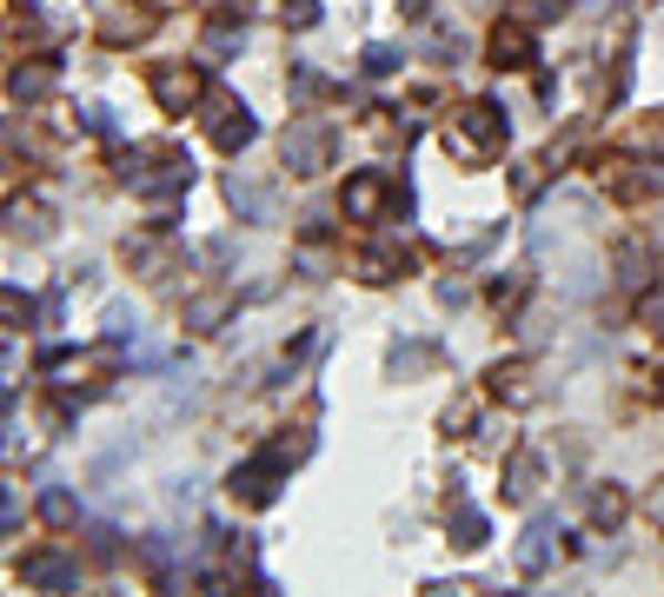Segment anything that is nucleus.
<instances>
[{"mask_svg": "<svg viewBox=\"0 0 664 597\" xmlns=\"http://www.w3.org/2000/svg\"><path fill=\"white\" fill-rule=\"evenodd\" d=\"M273 478H279V459H259V465L233 472V498H246V505H266V498H273Z\"/></svg>", "mask_w": 664, "mask_h": 597, "instance_id": "obj_4", "label": "nucleus"}, {"mask_svg": "<svg viewBox=\"0 0 664 597\" xmlns=\"http://www.w3.org/2000/svg\"><path fill=\"white\" fill-rule=\"evenodd\" d=\"M532 492H539V459H532V452H519V459H512V472H505V498H519V505H525Z\"/></svg>", "mask_w": 664, "mask_h": 597, "instance_id": "obj_11", "label": "nucleus"}, {"mask_svg": "<svg viewBox=\"0 0 664 597\" xmlns=\"http://www.w3.org/2000/svg\"><path fill=\"white\" fill-rule=\"evenodd\" d=\"M20 578H27V585H73V565L47 552V558H27V572H20Z\"/></svg>", "mask_w": 664, "mask_h": 597, "instance_id": "obj_13", "label": "nucleus"}, {"mask_svg": "<svg viewBox=\"0 0 664 597\" xmlns=\"http://www.w3.org/2000/svg\"><path fill=\"white\" fill-rule=\"evenodd\" d=\"M432 366V346H392V372L399 379H412V372H426Z\"/></svg>", "mask_w": 664, "mask_h": 597, "instance_id": "obj_15", "label": "nucleus"}, {"mask_svg": "<svg viewBox=\"0 0 664 597\" xmlns=\"http://www.w3.org/2000/svg\"><path fill=\"white\" fill-rule=\"evenodd\" d=\"M452 532H459V545H466V552H479V545H486V518H479L472 505H459V512H452Z\"/></svg>", "mask_w": 664, "mask_h": 597, "instance_id": "obj_14", "label": "nucleus"}, {"mask_svg": "<svg viewBox=\"0 0 664 597\" xmlns=\"http://www.w3.org/2000/svg\"><path fill=\"white\" fill-rule=\"evenodd\" d=\"M126 259H133V266H146V279H160V272H166V259H173V246H166V239H133V246H126Z\"/></svg>", "mask_w": 664, "mask_h": 597, "instance_id": "obj_12", "label": "nucleus"}, {"mask_svg": "<svg viewBox=\"0 0 664 597\" xmlns=\"http://www.w3.org/2000/svg\"><path fill=\"white\" fill-rule=\"evenodd\" d=\"M47 86H53V73H47V66H33V73H13V93H20V100H33V93H47Z\"/></svg>", "mask_w": 664, "mask_h": 597, "instance_id": "obj_16", "label": "nucleus"}, {"mask_svg": "<svg viewBox=\"0 0 664 597\" xmlns=\"http://www.w3.org/2000/svg\"><path fill=\"white\" fill-rule=\"evenodd\" d=\"M645 512H652V525H664V485L652 492V498H645Z\"/></svg>", "mask_w": 664, "mask_h": 597, "instance_id": "obj_22", "label": "nucleus"}, {"mask_svg": "<svg viewBox=\"0 0 664 597\" xmlns=\"http://www.w3.org/2000/svg\"><path fill=\"white\" fill-rule=\"evenodd\" d=\"M446 146H452L466 166L492 159V153L505 146V113H499L492 100H472V106H459V113H452V126H446Z\"/></svg>", "mask_w": 664, "mask_h": 597, "instance_id": "obj_1", "label": "nucleus"}, {"mask_svg": "<svg viewBox=\"0 0 664 597\" xmlns=\"http://www.w3.org/2000/svg\"><path fill=\"white\" fill-rule=\"evenodd\" d=\"M492 60L499 66H532V33L525 27H499L492 33Z\"/></svg>", "mask_w": 664, "mask_h": 597, "instance_id": "obj_7", "label": "nucleus"}, {"mask_svg": "<svg viewBox=\"0 0 664 597\" xmlns=\"http://www.w3.org/2000/svg\"><path fill=\"white\" fill-rule=\"evenodd\" d=\"M392 66H399V53H392V47H372V53H366V73H392Z\"/></svg>", "mask_w": 664, "mask_h": 597, "instance_id": "obj_19", "label": "nucleus"}, {"mask_svg": "<svg viewBox=\"0 0 664 597\" xmlns=\"http://www.w3.org/2000/svg\"><path fill=\"white\" fill-rule=\"evenodd\" d=\"M286 166L293 173H319V166H333V126L326 120H299V126H286Z\"/></svg>", "mask_w": 664, "mask_h": 597, "instance_id": "obj_2", "label": "nucleus"}, {"mask_svg": "<svg viewBox=\"0 0 664 597\" xmlns=\"http://www.w3.org/2000/svg\"><path fill=\"white\" fill-rule=\"evenodd\" d=\"M200 86H206V80H200V66H186V60H173V66H160V73H153V100H160L166 113H186V106L200 100Z\"/></svg>", "mask_w": 664, "mask_h": 597, "instance_id": "obj_3", "label": "nucleus"}, {"mask_svg": "<svg viewBox=\"0 0 664 597\" xmlns=\"http://www.w3.org/2000/svg\"><path fill=\"white\" fill-rule=\"evenodd\" d=\"M213 140H219L226 153H233V146H246V140H253V120H246V106H233V100H226V106H219V120H213Z\"/></svg>", "mask_w": 664, "mask_h": 597, "instance_id": "obj_8", "label": "nucleus"}, {"mask_svg": "<svg viewBox=\"0 0 664 597\" xmlns=\"http://www.w3.org/2000/svg\"><path fill=\"white\" fill-rule=\"evenodd\" d=\"M233 312V292H200L193 306H186V326H200V332H213L219 319Z\"/></svg>", "mask_w": 664, "mask_h": 597, "instance_id": "obj_10", "label": "nucleus"}, {"mask_svg": "<svg viewBox=\"0 0 664 597\" xmlns=\"http://www.w3.org/2000/svg\"><path fill=\"white\" fill-rule=\"evenodd\" d=\"M313 13H319L313 0H293V7H286V20H293V27H313Z\"/></svg>", "mask_w": 664, "mask_h": 597, "instance_id": "obj_21", "label": "nucleus"}, {"mask_svg": "<svg viewBox=\"0 0 664 597\" xmlns=\"http://www.w3.org/2000/svg\"><path fill=\"white\" fill-rule=\"evenodd\" d=\"M552 552H559V538H552V525H532V532L519 538V572H525V578H539V572L552 565Z\"/></svg>", "mask_w": 664, "mask_h": 597, "instance_id": "obj_5", "label": "nucleus"}, {"mask_svg": "<svg viewBox=\"0 0 664 597\" xmlns=\"http://www.w3.org/2000/svg\"><path fill=\"white\" fill-rule=\"evenodd\" d=\"M379 206H386V179H379V173H359V179L346 186V213H353V219H372Z\"/></svg>", "mask_w": 664, "mask_h": 597, "instance_id": "obj_6", "label": "nucleus"}, {"mask_svg": "<svg viewBox=\"0 0 664 597\" xmlns=\"http://www.w3.org/2000/svg\"><path fill=\"white\" fill-rule=\"evenodd\" d=\"M592 518H599V525H619V518H625V498H619V492H599V498H592Z\"/></svg>", "mask_w": 664, "mask_h": 597, "instance_id": "obj_17", "label": "nucleus"}, {"mask_svg": "<svg viewBox=\"0 0 664 597\" xmlns=\"http://www.w3.org/2000/svg\"><path fill=\"white\" fill-rule=\"evenodd\" d=\"M645 326L664 339V292H652V299H645Z\"/></svg>", "mask_w": 664, "mask_h": 597, "instance_id": "obj_20", "label": "nucleus"}, {"mask_svg": "<svg viewBox=\"0 0 664 597\" xmlns=\"http://www.w3.org/2000/svg\"><path fill=\"white\" fill-rule=\"evenodd\" d=\"M40 512H47V525H67V518H73V498H67V492H47Z\"/></svg>", "mask_w": 664, "mask_h": 597, "instance_id": "obj_18", "label": "nucleus"}, {"mask_svg": "<svg viewBox=\"0 0 664 597\" xmlns=\"http://www.w3.org/2000/svg\"><path fill=\"white\" fill-rule=\"evenodd\" d=\"M226 199H233V213H246V219H266V186L259 179H226Z\"/></svg>", "mask_w": 664, "mask_h": 597, "instance_id": "obj_9", "label": "nucleus"}]
</instances>
